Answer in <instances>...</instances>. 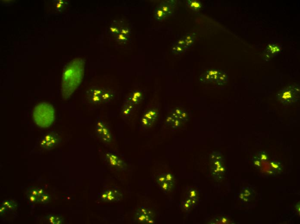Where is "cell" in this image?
<instances>
[{
    "label": "cell",
    "mask_w": 300,
    "mask_h": 224,
    "mask_svg": "<svg viewBox=\"0 0 300 224\" xmlns=\"http://www.w3.org/2000/svg\"><path fill=\"white\" fill-rule=\"evenodd\" d=\"M84 65L83 60L77 58L66 67L62 83V94L64 100L69 99L80 85L83 77Z\"/></svg>",
    "instance_id": "obj_1"
},
{
    "label": "cell",
    "mask_w": 300,
    "mask_h": 224,
    "mask_svg": "<svg viewBox=\"0 0 300 224\" xmlns=\"http://www.w3.org/2000/svg\"><path fill=\"white\" fill-rule=\"evenodd\" d=\"M165 122L167 125L174 129L180 127L182 124V122L171 115L166 118Z\"/></svg>",
    "instance_id": "obj_18"
},
{
    "label": "cell",
    "mask_w": 300,
    "mask_h": 224,
    "mask_svg": "<svg viewBox=\"0 0 300 224\" xmlns=\"http://www.w3.org/2000/svg\"><path fill=\"white\" fill-rule=\"evenodd\" d=\"M63 219L60 217H56V224H60L63 223Z\"/></svg>",
    "instance_id": "obj_40"
},
{
    "label": "cell",
    "mask_w": 300,
    "mask_h": 224,
    "mask_svg": "<svg viewBox=\"0 0 300 224\" xmlns=\"http://www.w3.org/2000/svg\"><path fill=\"white\" fill-rule=\"evenodd\" d=\"M50 197L48 194L45 193L39 197V201L41 202L42 204H46L48 203L49 201Z\"/></svg>",
    "instance_id": "obj_27"
},
{
    "label": "cell",
    "mask_w": 300,
    "mask_h": 224,
    "mask_svg": "<svg viewBox=\"0 0 300 224\" xmlns=\"http://www.w3.org/2000/svg\"><path fill=\"white\" fill-rule=\"evenodd\" d=\"M267 52L271 56H275L280 54L281 51V48L280 46L278 45L276 43H271L269 44L267 48Z\"/></svg>",
    "instance_id": "obj_17"
},
{
    "label": "cell",
    "mask_w": 300,
    "mask_h": 224,
    "mask_svg": "<svg viewBox=\"0 0 300 224\" xmlns=\"http://www.w3.org/2000/svg\"><path fill=\"white\" fill-rule=\"evenodd\" d=\"M184 46L179 45H176L174 46L172 48V52L175 55H180L184 51L183 48Z\"/></svg>",
    "instance_id": "obj_24"
},
{
    "label": "cell",
    "mask_w": 300,
    "mask_h": 224,
    "mask_svg": "<svg viewBox=\"0 0 300 224\" xmlns=\"http://www.w3.org/2000/svg\"><path fill=\"white\" fill-rule=\"evenodd\" d=\"M260 159H259L258 157H254V163L255 166H256V167H260V165H261L260 164H261V163H260Z\"/></svg>",
    "instance_id": "obj_35"
},
{
    "label": "cell",
    "mask_w": 300,
    "mask_h": 224,
    "mask_svg": "<svg viewBox=\"0 0 300 224\" xmlns=\"http://www.w3.org/2000/svg\"><path fill=\"white\" fill-rule=\"evenodd\" d=\"M210 159L212 175L217 179H222L226 170L222 155L220 152L213 151Z\"/></svg>",
    "instance_id": "obj_4"
},
{
    "label": "cell",
    "mask_w": 300,
    "mask_h": 224,
    "mask_svg": "<svg viewBox=\"0 0 300 224\" xmlns=\"http://www.w3.org/2000/svg\"><path fill=\"white\" fill-rule=\"evenodd\" d=\"M155 18L157 20L161 21L166 17V14L163 11L162 9L160 7H158V8L156 9L155 10Z\"/></svg>",
    "instance_id": "obj_23"
},
{
    "label": "cell",
    "mask_w": 300,
    "mask_h": 224,
    "mask_svg": "<svg viewBox=\"0 0 300 224\" xmlns=\"http://www.w3.org/2000/svg\"><path fill=\"white\" fill-rule=\"evenodd\" d=\"M158 111L157 109H149L144 114L141 119V123L142 125L145 126L152 125L158 117Z\"/></svg>",
    "instance_id": "obj_8"
},
{
    "label": "cell",
    "mask_w": 300,
    "mask_h": 224,
    "mask_svg": "<svg viewBox=\"0 0 300 224\" xmlns=\"http://www.w3.org/2000/svg\"><path fill=\"white\" fill-rule=\"evenodd\" d=\"M130 31L128 28H122L120 29V33L121 34L124 35H125L127 36L130 34Z\"/></svg>",
    "instance_id": "obj_34"
},
{
    "label": "cell",
    "mask_w": 300,
    "mask_h": 224,
    "mask_svg": "<svg viewBox=\"0 0 300 224\" xmlns=\"http://www.w3.org/2000/svg\"><path fill=\"white\" fill-rule=\"evenodd\" d=\"M228 81V75L225 71H220L216 83L218 85H224Z\"/></svg>",
    "instance_id": "obj_20"
},
{
    "label": "cell",
    "mask_w": 300,
    "mask_h": 224,
    "mask_svg": "<svg viewBox=\"0 0 300 224\" xmlns=\"http://www.w3.org/2000/svg\"><path fill=\"white\" fill-rule=\"evenodd\" d=\"M258 157L260 159V160H262L263 161H267L268 159L267 154L264 151H260L259 152Z\"/></svg>",
    "instance_id": "obj_29"
},
{
    "label": "cell",
    "mask_w": 300,
    "mask_h": 224,
    "mask_svg": "<svg viewBox=\"0 0 300 224\" xmlns=\"http://www.w3.org/2000/svg\"><path fill=\"white\" fill-rule=\"evenodd\" d=\"M186 3L188 6L194 11H198L201 8V3L198 1L189 0L186 1Z\"/></svg>",
    "instance_id": "obj_21"
},
{
    "label": "cell",
    "mask_w": 300,
    "mask_h": 224,
    "mask_svg": "<svg viewBox=\"0 0 300 224\" xmlns=\"http://www.w3.org/2000/svg\"><path fill=\"white\" fill-rule=\"evenodd\" d=\"M220 70L211 69L206 71L199 78L200 82L204 83H216Z\"/></svg>",
    "instance_id": "obj_9"
},
{
    "label": "cell",
    "mask_w": 300,
    "mask_h": 224,
    "mask_svg": "<svg viewBox=\"0 0 300 224\" xmlns=\"http://www.w3.org/2000/svg\"><path fill=\"white\" fill-rule=\"evenodd\" d=\"M119 195L116 190L108 189L104 190L101 194V196L102 200L112 202L117 200L118 199H119L118 196Z\"/></svg>",
    "instance_id": "obj_12"
},
{
    "label": "cell",
    "mask_w": 300,
    "mask_h": 224,
    "mask_svg": "<svg viewBox=\"0 0 300 224\" xmlns=\"http://www.w3.org/2000/svg\"><path fill=\"white\" fill-rule=\"evenodd\" d=\"M33 117L35 122L38 125L47 127L51 125L55 120V109L50 104L41 103L35 107Z\"/></svg>",
    "instance_id": "obj_2"
},
{
    "label": "cell",
    "mask_w": 300,
    "mask_h": 224,
    "mask_svg": "<svg viewBox=\"0 0 300 224\" xmlns=\"http://www.w3.org/2000/svg\"><path fill=\"white\" fill-rule=\"evenodd\" d=\"M115 94V91L112 89L102 88L101 99H102V103L107 104L111 102L114 99Z\"/></svg>",
    "instance_id": "obj_13"
},
{
    "label": "cell",
    "mask_w": 300,
    "mask_h": 224,
    "mask_svg": "<svg viewBox=\"0 0 300 224\" xmlns=\"http://www.w3.org/2000/svg\"><path fill=\"white\" fill-rule=\"evenodd\" d=\"M7 210H8V208H7L6 206L2 205V206H1V208H0V213H1V214L2 215L3 214V213H4V212H6V211Z\"/></svg>",
    "instance_id": "obj_38"
},
{
    "label": "cell",
    "mask_w": 300,
    "mask_h": 224,
    "mask_svg": "<svg viewBox=\"0 0 300 224\" xmlns=\"http://www.w3.org/2000/svg\"><path fill=\"white\" fill-rule=\"evenodd\" d=\"M137 219L142 222L153 223V216L152 211L148 209L142 207L139 209L137 213Z\"/></svg>",
    "instance_id": "obj_10"
},
{
    "label": "cell",
    "mask_w": 300,
    "mask_h": 224,
    "mask_svg": "<svg viewBox=\"0 0 300 224\" xmlns=\"http://www.w3.org/2000/svg\"><path fill=\"white\" fill-rule=\"evenodd\" d=\"M95 132L98 137L103 141L108 142L111 141V131L104 121L101 120L97 121Z\"/></svg>",
    "instance_id": "obj_6"
},
{
    "label": "cell",
    "mask_w": 300,
    "mask_h": 224,
    "mask_svg": "<svg viewBox=\"0 0 300 224\" xmlns=\"http://www.w3.org/2000/svg\"><path fill=\"white\" fill-rule=\"evenodd\" d=\"M177 45L183 46L185 45V43L184 39H180V40H179L177 41Z\"/></svg>",
    "instance_id": "obj_39"
},
{
    "label": "cell",
    "mask_w": 300,
    "mask_h": 224,
    "mask_svg": "<svg viewBox=\"0 0 300 224\" xmlns=\"http://www.w3.org/2000/svg\"><path fill=\"white\" fill-rule=\"evenodd\" d=\"M170 115L182 122H186L188 120L187 113L183 109L176 108L171 112Z\"/></svg>",
    "instance_id": "obj_14"
},
{
    "label": "cell",
    "mask_w": 300,
    "mask_h": 224,
    "mask_svg": "<svg viewBox=\"0 0 300 224\" xmlns=\"http://www.w3.org/2000/svg\"><path fill=\"white\" fill-rule=\"evenodd\" d=\"M28 199L30 203H32V204H35V203H36L37 201H39V198L35 197V196L30 195V194L28 196Z\"/></svg>",
    "instance_id": "obj_31"
},
{
    "label": "cell",
    "mask_w": 300,
    "mask_h": 224,
    "mask_svg": "<svg viewBox=\"0 0 300 224\" xmlns=\"http://www.w3.org/2000/svg\"><path fill=\"white\" fill-rule=\"evenodd\" d=\"M159 7L161 8L163 11L164 13L166 15L170 14L172 13V8L171 4L170 3V2H163L161 3V4H160Z\"/></svg>",
    "instance_id": "obj_22"
},
{
    "label": "cell",
    "mask_w": 300,
    "mask_h": 224,
    "mask_svg": "<svg viewBox=\"0 0 300 224\" xmlns=\"http://www.w3.org/2000/svg\"><path fill=\"white\" fill-rule=\"evenodd\" d=\"M300 85H295L287 87L279 91L278 100L283 104L291 105L297 102L300 99Z\"/></svg>",
    "instance_id": "obj_3"
},
{
    "label": "cell",
    "mask_w": 300,
    "mask_h": 224,
    "mask_svg": "<svg viewBox=\"0 0 300 224\" xmlns=\"http://www.w3.org/2000/svg\"><path fill=\"white\" fill-rule=\"evenodd\" d=\"M60 139L57 135L55 134L53 138L48 141L46 142L44 139L41 140L40 145L41 147L47 149H51L52 148L59 144Z\"/></svg>",
    "instance_id": "obj_15"
},
{
    "label": "cell",
    "mask_w": 300,
    "mask_h": 224,
    "mask_svg": "<svg viewBox=\"0 0 300 224\" xmlns=\"http://www.w3.org/2000/svg\"><path fill=\"white\" fill-rule=\"evenodd\" d=\"M271 167L275 170H279L281 168V164L276 160H274L271 162Z\"/></svg>",
    "instance_id": "obj_28"
},
{
    "label": "cell",
    "mask_w": 300,
    "mask_h": 224,
    "mask_svg": "<svg viewBox=\"0 0 300 224\" xmlns=\"http://www.w3.org/2000/svg\"><path fill=\"white\" fill-rule=\"evenodd\" d=\"M29 194L30 195H32L35 196V197H36L39 199L37 189H35V188H33V189L30 190Z\"/></svg>",
    "instance_id": "obj_33"
},
{
    "label": "cell",
    "mask_w": 300,
    "mask_h": 224,
    "mask_svg": "<svg viewBox=\"0 0 300 224\" xmlns=\"http://www.w3.org/2000/svg\"><path fill=\"white\" fill-rule=\"evenodd\" d=\"M47 218L49 220L50 223L52 224H56V217L52 215H49L47 216Z\"/></svg>",
    "instance_id": "obj_32"
},
{
    "label": "cell",
    "mask_w": 300,
    "mask_h": 224,
    "mask_svg": "<svg viewBox=\"0 0 300 224\" xmlns=\"http://www.w3.org/2000/svg\"><path fill=\"white\" fill-rule=\"evenodd\" d=\"M126 100L123 105L122 113L124 116H129L131 115L135 109V105Z\"/></svg>",
    "instance_id": "obj_19"
},
{
    "label": "cell",
    "mask_w": 300,
    "mask_h": 224,
    "mask_svg": "<svg viewBox=\"0 0 300 224\" xmlns=\"http://www.w3.org/2000/svg\"><path fill=\"white\" fill-rule=\"evenodd\" d=\"M128 37V36H127L125 35H124L120 33L119 34H118L117 35V37H116V41H117V42L119 43H125L127 41Z\"/></svg>",
    "instance_id": "obj_25"
},
{
    "label": "cell",
    "mask_w": 300,
    "mask_h": 224,
    "mask_svg": "<svg viewBox=\"0 0 300 224\" xmlns=\"http://www.w3.org/2000/svg\"><path fill=\"white\" fill-rule=\"evenodd\" d=\"M105 157L110 164L113 167L122 168L124 167L123 162L116 154L112 152H108L106 153Z\"/></svg>",
    "instance_id": "obj_11"
},
{
    "label": "cell",
    "mask_w": 300,
    "mask_h": 224,
    "mask_svg": "<svg viewBox=\"0 0 300 224\" xmlns=\"http://www.w3.org/2000/svg\"><path fill=\"white\" fill-rule=\"evenodd\" d=\"M37 190L39 197H41L42 195L45 193L44 190V189H43L42 188H41V187L38 188Z\"/></svg>",
    "instance_id": "obj_36"
},
{
    "label": "cell",
    "mask_w": 300,
    "mask_h": 224,
    "mask_svg": "<svg viewBox=\"0 0 300 224\" xmlns=\"http://www.w3.org/2000/svg\"><path fill=\"white\" fill-rule=\"evenodd\" d=\"M142 99V94L140 91L135 90L130 94L129 99L126 100L134 105L140 103Z\"/></svg>",
    "instance_id": "obj_16"
},
{
    "label": "cell",
    "mask_w": 300,
    "mask_h": 224,
    "mask_svg": "<svg viewBox=\"0 0 300 224\" xmlns=\"http://www.w3.org/2000/svg\"><path fill=\"white\" fill-rule=\"evenodd\" d=\"M157 181L159 187L164 191H170L174 188L175 180L171 173H160L158 176Z\"/></svg>",
    "instance_id": "obj_5"
},
{
    "label": "cell",
    "mask_w": 300,
    "mask_h": 224,
    "mask_svg": "<svg viewBox=\"0 0 300 224\" xmlns=\"http://www.w3.org/2000/svg\"><path fill=\"white\" fill-rule=\"evenodd\" d=\"M120 29H119V28L117 27V26H111L110 28V33L111 34L113 35H117L119 34L120 33Z\"/></svg>",
    "instance_id": "obj_30"
},
{
    "label": "cell",
    "mask_w": 300,
    "mask_h": 224,
    "mask_svg": "<svg viewBox=\"0 0 300 224\" xmlns=\"http://www.w3.org/2000/svg\"><path fill=\"white\" fill-rule=\"evenodd\" d=\"M11 201H12L10 200H3L2 202V203H1V204H2V205H4V206L8 207V206L10 205Z\"/></svg>",
    "instance_id": "obj_37"
},
{
    "label": "cell",
    "mask_w": 300,
    "mask_h": 224,
    "mask_svg": "<svg viewBox=\"0 0 300 224\" xmlns=\"http://www.w3.org/2000/svg\"><path fill=\"white\" fill-rule=\"evenodd\" d=\"M101 93L102 88L98 87H92L86 92V99L92 104H100L102 103Z\"/></svg>",
    "instance_id": "obj_7"
},
{
    "label": "cell",
    "mask_w": 300,
    "mask_h": 224,
    "mask_svg": "<svg viewBox=\"0 0 300 224\" xmlns=\"http://www.w3.org/2000/svg\"><path fill=\"white\" fill-rule=\"evenodd\" d=\"M184 40L185 41V45L188 47L191 46L193 44L194 41L193 36L191 35H187Z\"/></svg>",
    "instance_id": "obj_26"
}]
</instances>
